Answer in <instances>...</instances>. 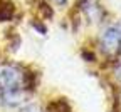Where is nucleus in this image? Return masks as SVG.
Masks as SVG:
<instances>
[{
  "instance_id": "f257e3e1",
  "label": "nucleus",
  "mask_w": 121,
  "mask_h": 112,
  "mask_svg": "<svg viewBox=\"0 0 121 112\" xmlns=\"http://www.w3.org/2000/svg\"><path fill=\"white\" fill-rule=\"evenodd\" d=\"M101 50L106 55H116L121 50V28L118 25L108 27L101 35Z\"/></svg>"
},
{
  "instance_id": "f03ea898",
  "label": "nucleus",
  "mask_w": 121,
  "mask_h": 112,
  "mask_svg": "<svg viewBox=\"0 0 121 112\" xmlns=\"http://www.w3.org/2000/svg\"><path fill=\"white\" fill-rule=\"evenodd\" d=\"M25 90H7V92H0V104L13 109V107H20L25 102Z\"/></svg>"
},
{
  "instance_id": "7ed1b4c3",
  "label": "nucleus",
  "mask_w": 121,
  "mask_h": 112,
  "mask_svg": "<svg viewBox=\"0 0 121 112\" xmlns=\"http://www.w3.org/2000/svg\"><path fill=\"white\" fill-rule=\"evenodd\" d=\"M81 10L86 13V17L93 22H99V19L103 17V10L98 4H94L93 0H82L81 2Z\"/></svg>"
},
{
  "instance_id": "20e7f679",
  "label": "nucleus",
  "mask_w": 121,
  "mask_h": 112,
  "mask_svg": "<svg viewBox=\"0 0 121 112\" xmlns=\"http://www.w3.org/2000/svg\"><path fill=\"white\" fill-rule=\"evenodd\" d=\"M15 15V7L10 0H0V22H10Z\"/></svg>"
},
{
  "instance_id": "39448f33",
  "label": "nucleus",
  "mask_w": 121,
  "mask_h": 112,
  "mask_svg": "<svg viewBox=\"0 0 121 112\" xmlns=\"http://www.w3.org/2000/svg\"><path fill=\"white\" fill-rule=\"evenodd\" d=\"M45 112H72V109L66 99H54L47 104Z\"/></svg>"
},
{
  "instance_id": "423d86ee",
  "label": "nucleus",
  "mask_w": 121,
  "mask_h": 112,
  "mask_svg": "<svg viewBox=\"0 0 121 112\" xmlns=\"http://www.w3.org/2000/svg\"><path fill=\"white\" fill-rule=\"evenodd\" d=\"M32 27H34L35 30H39L42 35L45 34V32H47V28H45V25H44L42 22H35V20H34V22H32Z\"/></svg>"
},
{
  "instance_id": "0eeeda50",
  "label": "nucleus",
  "mask_w": 121,
  "mask_h": 112,
  "mask_svg": "<svg viewBox=\"0 0 121 112\" xmlns=\"http://www.w3.org/2000/svg\"><path fill=\"white\" fill-rule=\"evenodd\" d=\"M22 112H40V109L37 105H27V107L22 109Z\"/></svg>"
},
{
  "instance_id": "6e6552de",
  "label": "nucleus",
  "mask_w": 121,
  "mask_h": 112,
  "mask_svg": "<svg viewBox=\"0 0 121 112\" xmlns=\"http://www.w3.org/2000/svg\"><path fill=\"white\" fill-rule=\"evenodd\" d=\"M116 77L119 79V82H121V64H119V65L116 67Z\"/></svg>"
}]
</instances>
